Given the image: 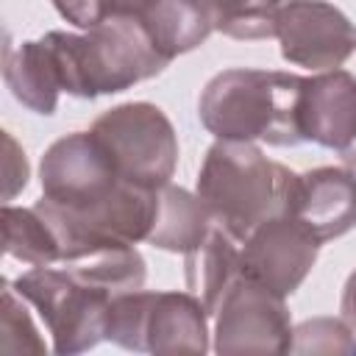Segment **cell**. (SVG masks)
Listing matches in <instances>:
<instances>
[{
  "mask_svg": "<svg viewBox=\"0 0 356 356\" xmlns=\"http://www.w3.org/2000/svg\"><path fill=\"white\" fill-rule=\"evenodd\" d=\"M300 89L303 75L295 72L222 70L203 86L197 117L214 139H261L273 147H295L303 142L298 128Z\"/></svg>",
  "mask_w": 356,
  "mask_h": 356,
  "instance_id": "1",
  "label": "cell"
},
{
  "mask_svg": "<svg viewBox=\"0 0 356 356\" xmlns=\"http://www.w3.org/2000/svg\"><path fill=\"white\" fill-rule=\"evenodd\" d=\"M56 58L61 92L83 100L120 95L164 72L159 56L136 17L117 14L83 33L50 31L42 36Z\"/></svg>",
  "mask_w": 356,
  "mask_h": 356,
  "instance_id": "2",
  "label": "cell"
},
{
  "mask_svg": "<svg viewBox=\"0 0 356 356\" xmlns=\"http://www.w3.org/2000/svg\"><path fill=\"white\" fill-rule=\"evenodd\" d=\"M295 175L253 142L217 139L206 150L195 192L214 222L242 242L267 217L286 214Z\"/></svg>",
  "mask_w": 356,
  "mask_h": 356,
  "instance_id": "3",
  "label": "cell"
},
{
  "mask_svg": "<svg viewBox=\"0 0 356 356\" xmlns=\"http://www.w3.org/2000/svg\"><path fill=\"white\" fill-rule=\"evenodd\" d=\"M106 339L136 353H206L209 314L192 292L131 289L111 298Z\"/></svg>",
  "mask_w": 356,
  "mask_h": 356,
  "instance_id": "4",
  "label": "cell"
},
{
  "mask_svg": "<svg viewBox=\"0 0 356 356\" xmlns=\"http://www.w3.org/2000/svg\"><path fill=\"white\" fill-rule=\"evenodd\" d=\"M14 289L44 320L53 337V353H83L106 339L114 298L108 289L83 284L58 264L31 267L14 281Z\"/></svg>",
  "mask_w": 356,
  "mask_h": 356,
  "instance_id": "5",
  "label": "cell"
},
{
  "mask_svg": "<svg viewBox=\"0 0 356 356\" xmlns=\"http://www.w3.org/2000/svg\"><path fill=\"white\" fill-rule=\"evenodd\" d=\"M89 131L100 139L122 181L145 189L170 184L178 164V136L156 103H120L103 111Z\"/></svg>",
  "mask_w": 356,
  "mask_h": 356,
  "instance_id": "6",
  "label": "cell"
},
{
  "mask_svg": "<svg viewBox=\"0 0 356 356\" xmlns=\"http://www.w3.org/2000/svg\"><path fill=\"white\" fill-rule=\"evenodd\" d=\"M292 317L286 298L239 275L214 312V353H289Z\"/></svg>",
  "mask_w": 356,
  "mask_h": 356,
  "instance_id": "7",
  "label": "cell"
},
{
  "mask_svg": "<svg viewBox=\"0 0 356 356\" xmlns=\"http://www.w3.org/2000/svg\"><path fill=\"white\" fill-rule=\"evenodd\" d=\"M122 184L111 156L92 131L56 139L39 161L42 197L61 209H86Z\"/></svg>",
  "mask_w": 356,
  "mask_h": 356,
  "instance_id": "8",
  "label": "cell"
},
{
  "mask_svg": "<svg viewBox=\"0 0 356 356\" xmlns=\"http://www.w3.org/2000/svg\"><path fill=\"white\" fill-rule=\"evenodd\" d=\"M284 61L325 72L339 70L356 53V25L325 0H289L275 25Z\"/></svg>",
  "mask_w": 356,
  "mask_h": 356,
  "instance_id": "9",
  "label": "cell"
},
{
  "mask_svg": "<svg viewBox=\"0 0 356 356\" xmlns=\"http://www.w3.org/2000/svg\"><path fill=\"white\" fill-rule=\"evenodd\" d=\"M320 253V242L292 214H275L259 222L239 248L242 275L289 298L300 289Z\"/></svg>",
  "mask_w": 356,
  "mask_h": 356,
  "instance_id": "10",
  "label": "cell"
},
{
  "mask_svg": "<svg viewBox=\"0 0 356 356\" xmlns=\"http://www.w3.org/2000/svg\"><path fill=\"white\" fill-rule=\"evenodd\" d=\"M298 128L303 142L345 153L356 147V75L325 70L303 75Z\"/></svg>",
  "mask_w": 356,
  "mask_h": 356,
  "instance_id": "11",
  "label": "cell"
},
{
  "mask_svg": "<svg viewBox=\"0 0 356 356\" xmlns=\"http://www.w3.org/2000/svg\"><path fill=\"white\" fill-rule=\"evenodd\" d=\"M323 245L356 225V172L350 167H314L295 175L289 209Z\"/></svg>",
  "mask_w": 356,
  "mask_h": 356,
  "instance_id": "12",
  "label": "cell"
},
{
  "mask_svg": "<svg viewBox=\"0 0 356 356\" xmlns=\"http://www.w3.org/2000/svg\"><path fill=\"white\" fill-rule=\"evenodd\" d=\"M3 81L17 103L28 111L50 117L58 106L61 81L56 70V58L44 39L31 42H6L3 47Z\"/></svg>",
  "mask_w": 356,
  "mask_h": 356,
  "instance_id": "13",
  "label": "cell"
},
{
  "mask_svg": "<svg viewBox=\"0 0 356 356\" xmlns=\"http://www.w3.org/2000/svg\"><path fill=\"white\" fill-rule=\"evenodd\" d=\"M214 228V214L200 200L197 192H189L175 184L156 189V217L147 234L153 248L170 253H192Z\"/></svg>",
  "mask_w": 356,
  "mask_h": 356,
  "instance_id": "14",
  "label": "cell"
},
{
  "mask_svg": "<svg viewBox=\"0 0 356 356\" xmlns=\"http://www.w3.org/2000/svg\"><path fill=\"white\" fill-rule=\"evenodd\" d=\"M136 19L167 61L200 47L214 31L203 0H147Z\"/></svg>",
  "mask_w": 356,
  "mask_h": 356,
  "instance_id": "15",
  "label": "cell"
},
{
  "mask_svg": "<svg viewBox=\"0 0 356 356\" xmlns=\"http://www.w3.org/2000/svg\"><path fill=\"white\" fill-rule=\"evenodd\" d=\"M239 248L242 242L214 222L209 236L192 253H186V289L200 298L209 317H214L222 295L242 275Z\"/></svg>",
  "mask_w": 356,
  "mask_h": 356,
  "instance_id": "16",
  "label": "cell"
},
{
  "mask_svg": "<svg viewBox=\"0 0 356 356\" xmlns=\"http://www.w3.org/2000/svg\"><path fill=\"white\" fill-rule=\"evenodd\" d=\"M70 275H75L83 284L108 289L111 295L142 289L147 278V264L142 253L128 242H103L83 248L67 259L58 261Z\"/></svg>",
  "mask_w": 356,
  "mask_h": 356,
  "instance_id": "17",
  "label": "cell"
},
{
  "mask_svg": "<svg viewBox=\"0 0 356 356\" xmlns=\"http://www.w3.org/2000/svg\"><path fill=\"white\" fill-rule=\"evenodd\" d=\"M3 248L6 256L28 267H50L61 259V242L36 206H3Z\"/></svg>",
  "mask_w": 356,
  "mask_h": 356,
  "instance_id": "18",
  "label": "cell"
},
{
  "mask_svg": "<svg viewBox=\"0 0 356 356\" xmlns=\"http://www.w3.org/2000/svg\"><path fill=\"white\" fill-rule=\"evenodd\" d=\"M289 0H203L214 31L231 39L275 36L278 14Z\"/></svg>",
  "mask_w": 356,
  "mask_h": 356,
  "instance_id": "19",
  "label": "cell"
},
{
  "mask_svg": "<svg viewBox=\"0 0 356 356\" xmlns=\"http://www.w3.org/2000/svg\"><path fill=\"white\" fill-rule=\"evenodd\" d=\"M289 353H356V331L342 317H312L292 325Z\"/></svg>",
  "mask_w": 356,
  "mask_h": 356,
  "instance_id": "20",
  "label": "cell"
},
{
  "mask_svg": "<svg viewBox=\"0 0 356 356\" xmlns=\"http://www.w3.org/2000/svg\"><path fill=\"white\" fill-rule=\"evenodd\" d=\"M25 298L14 289V284H6L3 289V323H0V350L3 353H47L44 339L39 337L25 303Z\"/></svg>",
  "mask_w": 356,
  "mask_h": 356,
  "instance_id": "21",
  "label": "cell"
},
{
  "mask_svg": "<svg viewBox=\"0 0 356 356\" xmlns=\"http://www.w3.org/2000/svg\"><path fill=\"white\" fill-rule=\"evenodd\" d=\"M3 145H6V203L17 197V192H22L28 186V159H25V150L17 145V139L11 134H3Z\"/></svg>",
  "mask_w": 356,
  "mask_h": 356,
  "instance_id": "22",
  "label": "cell"
},
{
  "mask_svg": "<svg viewBox=\"0 0 356 356\" xmlns=\"http://www.w3.org/2000/svg\"><path fill=\"white\" fill-rule=\"evenodd\" d=\"M339 314H342V320L356 331V270L348 275V281H345V286H342Z\"/></svg>",
  "mask_w": 356,
  "mask_h": 356,
  "instance_id": "23",
  "label": "cell"
},
{
  "mask_svg": "<svg viewBox=\"0 0 356 356\" xmlns=\"http://www.w3.org/2000/svg\"><path fill=\"white\" fill-rule=\"evenodd\" d=\"M145 3H147V0H120V14H125V17H136V14L142 11Z\"/></svg>",
  "mask_w": 356,
  "mask_h": 356,
  "instance_id": "24",
  "label": "cell"
},
{
  "mask_svg": "<svg viewBox=\"0 0 356 356\" xmlns=\"http://www.w3.org/2000/svg\"><path fill=\"white\" fill-rule=\"evenodd\" d=\"M342 161H345V167H350V170L356 172V147L345 150V153H342Z\"/></svg>",
  "mask_w": 356,
  "mask_h": 356,
  "instance_id": "25",
  "label": "cell"
}]
</instances>
